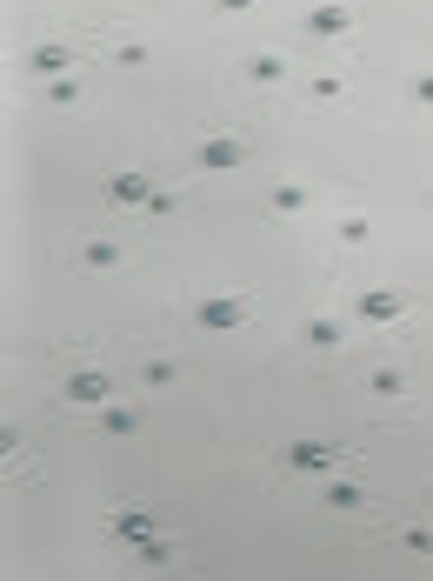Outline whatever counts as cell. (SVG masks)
Instances as JSON below:
<instances>
[{"mask_svg": "<svg viewBox=\"0 0 433 581\" xmlns=\"http://www.w3.org/2000/svg\"><path fill=\"white\" fill-rule=\"evenodd\" d=\"M67 401H74V407L114 401V381H107V368H74V375H67Z\"/></svg>", "mask_w": 433, "mask_h": 581, "instance_id": "obj_3", "label": "cell"}, {"mask_svg": "<svg viewBox=\"0 0 433 581\" xmlns=\"http://www.w3.org/2000/svg\"><path fill=\"white\" fill-rule=\"evenodd\" d=\"M14 448H20V435H14L7 421H0V461H14Z\"/></svg>", "mask_w": 433, "mask_h": 581, "instance_id": "obj_23", "label": "cell"}, {"mask_svg": "<svg viewBox=\"0 0 433 581\" xmlns=\"http://www.w3.org/2000/svg\"><path fill=\"white\" fill-rule=\"evenodd\" d=\"M307 341H314V348H340V341H346V328H340V321H314V328H307Z\"/></svg>", "mask_w": 433, "mask_h": 581, "instance_id": "obj_17", "label": "cell"}, {"mask_svg": "<svg viewBox=\"0 0 433 581\" xmlns=\"http://www.w3.org/2000/svg\"><path fill=\"white\" fill-rule=\"evenodd\" d=\"M114 60H120V68H140V60H147V48H140V40H120V48H114Z\"/></svg>", "mask_w": 433, "mask_h": 581, "instance_id": "obj_21", "label": "cell"}, {"mask_svg": "<svg viewBox=\"0 0 433 581\" xmlns=\"http://www.w3.org/2000/svg\"><path fill=\"white\" fill-rule=\"evenodd\" d=\"M173 375H180V368H173V361H147V368H140V381H147V387H167Z\"/></svg>", "mask_w": 433, "mask_h": 581, "instance_id": "obj_19", "label": "cell"}, {"mask_svg": "<svg viewBox=\"0 0 433 581\" xmlns=\"http://www.w3.org/2000/svg\"><path fill=\"white\" fill-rule=\"evenodd\" d=\"M67 68H74V48H67V40H34V48H27V74L60 80Z\"/></svg>", "mask_w": 433, "mask_h": 581, "instance_id": "obj_2", "label": "cell"}, {"mask_svg": "<svg viewBox=\"0 0 433 581\" xmlns=\"http://www.w3.org/2000/svg\"><path fill=\"white\" fill-rule=\"evenodd\" d=\"M173 207H180V194H167V187H147V201H140L147 221H160V214H173Z\"/></svg>", "mask_w": 433, "mask_h": 581, "instance_id": "obj_16", "label": "cell"}, {"mask_svg": "<svg viewBox=\"0 0 433 581\" xmlns=\"http://www.w3.org/2000/svg\"><path fill=\"white\" fill-rule=\"evenodd\" d=\"M147 187H154V181H147V167H120V174L107 181V201H114V207H140Z\"/></svg>", "mask_w": 433, "mask_h": 581, "instance_id": "obj_8", "label": "cell"}, {"mask_svg": "<svg viewBox=\"0 0 433 581\" xmlns=\"http://www.w3.org/2000/svg\"><path fill=\"white\" fill-rule=\"evenodd\" d=\"M320 494H327V508H366V488L360 481H327Z\"/></svg>", "mask_w": 433, "mask_h": 581, "instance_id": "obj_12", "label": "cell"}, {"mask_svg": "<svg viewBox=\"0 0 433 581\" xmlns=\"http://www.w3.org/2000/svg\"><path fill=\"white\" fill-rule=\"evenodd\" d=\"M307 34H314V40H340V34H354V7H340V0L314 7V14H307Z\"/></svg>", "mask_w": 433, "mask_h": 581, "instance_id": "obj_6", "label": "cell"}, {"mask_svg": "<svg viewBox=\"0 0 433 581\" xmlns=\"http://www.w3.org/2000/svg\"><path fill=\"white\" fill-rule=\"evenodd\" d=\"M340 94H346L340 74H320V80H314V100H340Z\"/></svg>", "mask_w": 433, "mask_h": 581, "instance_id": "obj_22", "label": "cell"}, {"mask_svg": "<svg viewBox=\"0 0 433 581\" xmlns=\"http://www.w3.org/2000/svg\"><path fill=\"white\" fill-rule=\"evenodd\" d=\"M287 468H300V475H327L334 468V441H287Z\"/></svg>", "mask_w": 433, "mask_h": 581, "instance_id": "obj_7", "label": "cell"}, {"mask_svg": "<svg viewBox=\"0 0 433 581\" xmlns=\"http://www.w3.org/2000/svg\"><path fill=\"white\" fill-rule=\"evenodd\" d=\"M340 241H346V248L366 241V214H346V221H340Z\"/></svg>", "mask_w": 433, "mask_h": 581, "instance_id": "obj_20", "label": "cell"}, {"mask_svg": "<svg viewBox=\"0 0 433 581\" xmlns=\"http://www.w3.org/2000/svg\"><path fill=\"white\" fill-rule=\"evenodd\" d=\"M247 80H253V88H273V80H287V54H247Z\"/></svg>", "mask_w": 433, "mask_h": 581, "instance_id": "obj_11", "label": "cell"}, {"mask_svg": "<svg viewBox=\"0 0 433 581\" xmlns=\"http://www.w3.org/2000/svg\"><path fill=\"white\" fill-rule=\"evenodd\" d=\"M213 7H227V14H247V7H253V0H213Z\"/></svg>", "mask_w": 433, "mask_h": 581, "instance_id": "obj_24", "label": "cell"}, {"mask_svg": "<svg viewBox=\"0 0 433 581\" xmlns=\"http://www.w3.org/2000/svg\"><path fill=\"white\" fill-rule=\"evenodd\" d=\"M160 528V514H147V508H120V514H107V542H147V534Z\"/></svg>", "mask_w": 433, "mask_h": 581, "instance_id": "obj_4", "label": "cell"}, {"mask_svg": "<svg viewBox=\"0 0 433 581\" xmlns=\"http://www.w3.org/2000/svg\"><path fill=\"white\" fill-rule=\"evenodd\" d=\"M267 207L280 214V221H294V214L307 207V187H300V181H273V187H267Z\"/></svg>", "mask_w": 433, "mask_h": 581, "instance_id": "obj_10", "label": "cell"}, {"mask_svg": "<svg viewBox=\"0 0 433 581\" xmlns=\"http://www.w3.org/2000/svg\"><path fill=\"white\" fill-rule=\"evenodd\" d=\"M134 548H140V562H147V568H160V562H173V542H167L160 528L147 534V542H134Z\"/></svg>", "mask_w": 433, "mask_h": 581, "instance_id": "obj_15", "label": "cell"}, {"mask_svg": "<svg viewBox=\"0 0 433 581\" xmlns=\"http://www.w3.org/2000/svg\"><path fill=\"white\" fill-rule=\"evenodd\" d=\"M400 314H407V301H400L394 288H366V294H360V321H366V328H394Z\"/></svg>", "mask_w": 433, "mask_h": 581, "instance_id": "obj_5", "label": "cell"}, {"mask_svg": "<svg viewBox=\"0 0 433 581\" xmlns=\"http://www.w3.org/2000/svg\"><path fill=\"white\" fill-rule=\"evenodd\" d=\"M247 161V147H241V134H207L201 141V167L213 174V167H241Z\"/></svg>", "mask_w": 433, "mask_h": 581, "instance_id": "obj_9", "label": "cell"}, {"mask_svg": "<svg viewBox=\"0 0 433 581\" xmlns=\"http://www.w3.org/2000/svg\"><path fill=\"white\" fill-rule=\"evenodd\" d=\"M193 321H201V328H241V321H247V301H233V294H201V301H193Z\"/></svg>", "mask_w": 433, "mask_h": 581, "instance_id": "obj_1", "label": "cell"}, {"mask_svg": "<svg viewBox=\"0 0 433 581\" xmlns=\"http://www.w3.org/2000/svg\"><path fill=\"white\" fill-rule=\"evenodd\" d=\"M47 100H54V107H74V100H80V88H74L67 74H60V80H47Z\"/></svg>", "mask_w": 433, "mask_h": 581, "instance_id": "obj_18", "label": "cell"}, {"mask_svg": "<svg viewBox=\"0 0 433 581\" xmlns=\"http://www.w3.org/2000/svg\"><path fill=\"white\" fill-rule=\"evenodd\" d=\"M80 261H87V268H114V261H120V241H107V234H94V241L80 248Z\"/></svg>", "mask_w": 433, "mask_h": 581, "instance_id": "obj_13", "label": "cell"}, {"mask_svg": "<svg viewBox=\"0 0 433 581\" xmlns=\"http://www.w3.org/2000/svg\"><path fill=\"white\" fill-rule=\"evenodd\" d=\"M100 428H107V435H134V407H114V401H100Z\"/></svg>", "mask_w": 433, "mask_h": 581, "instance_id": "obj_14", "label": "cell"}]
</instances>
